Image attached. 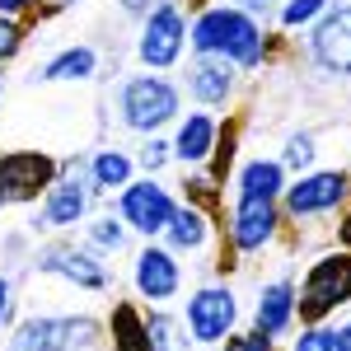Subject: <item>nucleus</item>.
Returning a JSON list of instances; mask_svg holds the SVG:
<instances>
[{
  "mask_svg": "<svg viewBox=\"0 0 351 351\" xmlns=\"http://www.w3.org/2000/svg\"><path fill=\"white\" fill-rule=\"evenodd\" d=\"M188 43L197 56H225L234 71H258L267 56V33L253 14H243L239 5H211L197 14L188 28Z\"/></svg>",
  "mask_w": 351,
  "mask_h": 351,
  "instance_id": "1",
  "label": "nucleus"
},
{
  "mask_svg": "<svg viewBox=\"0 0 351 351\" xmlns=\"http://www.w3.org/2000/svg\"><path fill=\"white\" fill-rule=\"evenodd\" d=\"M342 304H351V248L314 258L295 291V314L304 324H324Z\"/></svg>",
  "mask_w": 351,
  "mask_h": 351,
  "instance_id": "2",
  "label": "nucleus"
},
{
  "mask_svg": "<svg viewBox=\"0 0 351 351\" xmlns=\"http://www.w3.org/2000/svg\"><path fill=\"white\" fill-rule=\"evenodd\" d=\"M178 89L164 80V75H132V80L117 89V112H122V127H132L141 136H155L160 127H169L178 117Z\"/></svg>",
  "mask_w": 351,
  "mask_h": 351,
  "instance_id": "3",
  "label": "nucleus"
},
{
  "mask_svg": "<svg viewBox=\"0 0 351 351\" xmlns=\"http://www.w3.org/2000/svg\"><path fill=\"white\" fill-rule=\"evenodd\" d=\"M80 347H99V324L80 314H43V319H24L19 332L10 337V351H80Z\"/></svg>",
  "mask_w": 351,
  "mask_h": 351,
  "instance_id": "4",
  "label": "nucleus"
},
{
  "mask_svg": "<svg viewBox=\"0 0 351 351\" xmlns=\"http://www.w3.org/2000/svg\"><path fill=\"white\" fill-rule=\"evenodd\" d=\"M188 47V19L178 10V0H155L145 10V24H141V43L136 52L150 71H169Z\"/></svg>",
  "mask_w": 351,
  "mask_h": 351,
  "instance_id": "5",
  "label": "nucleus"
},
{
  "mask_svg": "<svg viewBox=\"0 0 351 351\" xmlns=\"http://www.w3.org/2000/svg\"><path fill=\"white\" fill-rule=\"evenodd\" d=\"M239 324V304H234V291L230 286H202L197 295L188 300L183 309V332L202 347H216L225 342Z\"/></svg>",
  "mask_w": 351,
  "mask_h": 351,
  "instance_id": "6",
  "label": "nucleus"
},
{
  "mask_svg": "<svg viewBox=\"0 0 351 351\" xmlns=\"http://www.w3.org/2000/svg\"><path fill=\"white\" fill-rule=\"evenodd\" d=\"M178 211V202H173V192L160 188L155 178H132L127 188L117 192V216L127 220V230L136 234H145V239H155L169 230V220Z\"/></svg>",
  "mask_w": 351,
  "mask_h": 351,
  "instance_id": "7",
  "label": "nucleus"
},
{
  "mask_svg": "<svg viewBox=\"0 0 351 351\" xmlns=\"http://www.w3.org/2000/svg\"><path fill=\"white\" fill-rule=\"evenodd\" d=\"M61 164L47 155V150H10L0 155V192L5 202H33L56 183Z\"/></svg>",
  "mask_w": 351,
  "mask_h": 351,
  "instance_id": "8",
  "label": "nucleus"
},
{
  "mask_svg": "<svg viewBox=\"0 0 351 351\" xmlns=\"http://www.w3.org/2000/svg\"><path fill=\"white\" fill-rule=\"evenodd\" d=\"M309 56L314 66L328 71V75H351V5H328L314 24V38H309Z\"/></svg>",
  "mask_w": 351,
  "mask_h": 351,
  "instance_id": "9",
  "label": "nucleus"
},
{
  "mask_svg": "<svg viewBox=\"0 0 351 351\" xmlns=\"http://www.w3.org/2000/svg\"><path fill=\"white\" fill-rule=\"evenodd\" d=\"M286 197V211L295 220H314V216H328L347 202V173L337 169H319V173H304L300 183L281 192Z\"/></svg>",
  "mask_w": 351,
  "mask_h": 351,
  "instance_id": "10",
  "label": "nucleus"
},
{
  "mask_svg": "<svg viewBox=\"0 0 351 351\" xmlns=\"http://www.w3.org/2000/svg\"><path fill=\"white\" fill-rule=\"evenodd\" d=\"M84 169L75 173H56V183L43 192V206H38V220H33V230H71V225H80L84 211H89V183L80 178Z\"/></svg>",
  "mask_w": 351,
  "mask_h": 351,
  "instance_id": "11",
  "label": "nucleus"
},
{
  "mask_svg": "<svg viewBox=\"0 0 351 351\" xmlns=\"http://www.w3.org/2000/svg\"><path fill=\"white\" fill-rule=\"evenodd\" d=\"M132 281H136V295H141V300L164 304V300L178 295V286H183V263H178V253H173V248L145 243V248L136 253Z\"/></svg>",
  "mask_w": 351,
  "mask_h": 351,
  "instance_id": "12",
  "label": "nucleus"
},
{
  "mask_svg": "<svg viewBox=\"0 0 351 351\" xmlns=\"http://www.w3.org/2000/svg\"><path fill=\"white\" fill-rule=\"evenodd\" d=\"M33 267L47 276H66L80 291H108V267L89 253V248H71V243H52L33 258Z\"/></svg>",
  "mask_w": 351,
  "mask_h": 351,
  "instance_id": "13",
  "label": "nucleus"
},
{
  "mask_svg": "<svg viewBox=\"0 0 351 351\" xmlns=\"http://www.w3.org/2000/svg\"><path fill=\"white\" fill-rule=\"evenodd\" d=\"M281 211L271 197H234V216H230V243L239 253H258L263 243L276 239Z\"/></svg>",
  "mask_w": 351,
  "mask_h": 351,
  "instance_id": "14",
  "label": "nucleus"
},
{
  "mask_svg": "<svg viewBox=\"0 0 351 351\" xmlns=\"http://www.w3.org/2000/svg\"><path fill=\"white\" fill-rule=\"evenodd\" d=\"M234 80H239V71H234L225 56H192V66H188V94L197 99V104H206V108L225 104V99L234 94Z\"/></svg>",
  "mask_w": 351,
  "mask_h": 351,
  "instance_id": "15",
  "label": "nucleus"
},
{
  "mask_svg": "<svg viewBox=\"0 0 351 351\" xmlns=\"http://www.w3.org/2000/svg\"><path fill=\"white\" fill-rule=\"evenodd\" d=\"M216 141H220V122L211 112H188L178 122V136H173V160L183 164H206L216 155Z\"/></svg>",
  "mask_w": 351,
  "mask_h": 351,
  "instance_id": "16",
  "label": "nucleus"
},
{
  "mask_svg": "<svg viewBox=\"0 0 351 351\" xmlns=\"http://www.w3.org/2000/svg\"><path fill=\"white\" fill-rule=\"evenodd\" d=\"M291 324H295V286L291 281L263 286L258 291V304H253V328L267 332V337H281Z\"/></svg>",
  "mask_w": 351,
  "mask_h": 351,
  "instance_id": "17",
  "label": "nucleus"
},
{
  "mask_svg": "<svg viewBox=\"0 0 351 351\" xmlns=\"http://www.w3.org/2000/svg\"><path fill=\"white\" fill-rule=\"evenodd\" d=\"M94 71H99V52L80 43V47H61V52H56L43 71H33V80H52V84L75 80V84H80V80H89Z\"/></svg>",
  "mask_w": 351,
  "mask_h": 351,
  "instance_id": "18",
  "label": "nucleus"
},
{
  "mask_svg": "<svg viewBox=\"0 0 351 351\" xmlns=\"http://www.w3.org/2000/svg\"><path fill=\"white\" fill-rule=\"evenodd\" d=\"M164 234H169V248L173 253H197V248H206V239H211V220H206L202 206H178Z\"/></svg>",
  "mask_w": 351,
  "mask_h": 351,
  "instance_id": "19",
  "label": "nucleus"
},
{
  "mask_svg": "<svg viewBox=\"0 0 351 351\" xmlns=\"http://www.w3.org/2000/svg\"><path fill=\"white\" fill-rule=\"evenodd\" d=\"M234 188H239V197H271L276 202L286 192V169H281V160H248L234 178Z\"/></svg>",
  "mask_w": 351,
  "mask_h": 351,
  "instance_id": "20",
  "label": "nucleus"
},
{
  "mask_svg": "<svg viewBox=\"0 0 351 351\" xmlns=\"http://www.w3.org/2000/svg\"><path fill=\"white\" fill-rule=\"evenodd\" d=\"M132 155L127 150H117V145H108V150H99L94 160H89V188L94 192H122L127 183H132Z\"/></svg>",
  "mask_w": 351,
  "mask_h": 351,
  "instance_id": "21",
  "label": "nucleus"
},
{
  "mask_svg": "<svg viewBox=\"0 0 351 351\" xmlns=\"http://www.w3.org/2000/svg\"><path fill=\"white\" fill-rule=\"evenodd\" d=\"M108 332H112V351H150V324L141 319L136 304H112V319H108Z\"/></svg>",
  "mask_w": 351,
  "mask_h": 351,
  "instance_id": "22",
  "label": "nucleus"
},
{
  "mask_svg": "<svg viewBox=\"0 0 351 351\" xmlns=\"http://www.w3.org/2000/svg\"><path fill=\"white\" fill-rule=\"evenodd\" d=\"M89 243L104 248V253H117V248L127 243V220L122 216H99L89 225Z\"/></svg>",
  "mask_w": 351,
  "mask_h": 351,
  "instance_id": "23",
  "label": "nucleus"
},
{
  "mask_svg": "<svg viewBox=\"0 0 351 351\" xmlns=\"http://www.w3.org/2000/svg\"><path fill=\"white\" fill-rule=\"evenodd\" d=\"M314 155H319V150H314V136L309 132H295L291 136V141H286V150H281V169H309V164H314Z\"/></svg>",
  "mask_w": 351,
  "mask_h": 351,
  "instance_id": "24",
  "label": "nucleus"
},
{
  "mask_svg": "<svg viewBox=\"0 0 351 351\" xmlns=\"http://www.w3.org/2000/svg\"><path fill=\"white\" fill-rule=\"evenodd\" d=\"M328 5H332V0H286V5H281V24L286 28H304V24H314Z\"/></svg>",
  "mask_w": 351,
  "mask_h": 351,
  "instance_id": "25",
  "label": "nucleus"
},
{
  "mask_svg": "<svg viewBox=\"0 0 351 351\" xmlns=\"http://www.w3.org/2000/svg\"><path fill=\"white\" fill-rule=\"evenodd\" d=\"M169 160H173V145H169V141H155V136H150V141L141 145V169H145V173H160Z\"/></svg>",
  "mask_w": 351,
  "mask_h": 351,
  "instance_id": "26",
  "label": "nucleus"
},
{
  "mask_svg": "<svg viewBox=\"0 0 351 351\" xmlns=\"http://www.w3.org/2000/svg\"><path fill=\"white\" fill-rule=\"evenodd\" d=\"M291 351H332V328L309 324V328L295 337V342H291Z\"/></svg>",
  "mask_w": 351,
  "mask_h": 351,
  "instance_id": "27",
  "label": "nucleus"
},
{
  "mask_svg": "<svg viewBox=\"0 0 351 351\" xmlns=\"http://www.w3.org/2000/svg\"><path fill=\"white\" fill-rule=\"evenodd\" d=\"M225 351H271V337L258 332V328L253 332H230L225 337Z\"/></svg>",
  "mask_w": 351,
  "mask_h": 351,
  "instance_id": "28",
  "label": "nucleus"
},
{
  "mask_svg": "<svg viewBox=\"0 0 351 351\" xmlns=\"http://www.w3.org/2000/svg\"><path fill=\"white\" fill-rule=\"evenodd\" d=\"M19 43H24V28L0 14V61H10V56L19 52Z\"/></svg>",
  "mask_w": 351,
  "mask_h": 351,
  "instance_id": "29",
  "label": "nucleus"
},
{
  "mask_svg": "<svg viewBox=\"0 0 351 351\" xmlns=\"http://www.w3.org/2000/svg\"><path fill=\"white\" fill-rule=\"evenodd\" d=\"M38 0H0V14L5 19H14V14H24V10H33Z\"/></svg>",
  "mask_w": 351,
  "mask_h": 351,
  "instance_id": "30",
  "label": "nucleus"
},
{
  "mask_svg": "<svg viewBox=\"0 0 351 351\" xmlns=\"http://www.w3.org/2000/svg\"><path fill=\"white\" fill-rule=\"evenodd\" d=\"M332 351H351V324L332 328Z\"/></svg>",
  "mask_w": 351,
  "mask_h": 351,
  "instance_id": "31",
  "label": "nucleus"
},
{
  "mask_svg": "<svg viewBox=\"0 0 351 351\" xmlns=\"http://www.w3.org/2000/svg\"><path fill=\"white\" fill-rule=\"evenodd\" d=\"M10 324V281L0 276V328Z\"/></svg>",
  "mask_w": 351,
  "mask_h": 351,
  "instance_id": "32",
  "label": "nucleus"
},
{
  "mask_svg": "<svg viewBox=\"0 0 351 351\" xmlns=\"http://www.w3.org/2000/svg\"><path fill=\"white\" fill-rule=\"evenodd\" d=\"M337 239H342V248H351V206H347V216H342V225H337Z\"/></svg>",
  "mask_w": 351,
  "mask_h": 351,
  "instance_id": "33",
  "label": "nucleus"
},
{
  "mask_svg": "<svg viewBox=\"0 0 351 351\" xmlns=\"http://www.w3.org/2000/svg\"><path fill=\"white\" fill-rule=\"evenodd\" d=\"M117 5H122L127 14H145V10H150V0H117Z\"/></svg>",
  "mask_w": 351,
  "mask_h": 351,
  "instance_id": "34",
  "label": "nucleus"
},
{
  "mask_svg": "<svg viewBox=\"0 0 351 351\" xmlns=\"http://www.w3.org/2000/svg\"><path fill=\"white\" fill-rule=\"evenodd\" d=\"M5 206H10V202H5V192H0V211H5Z\"/></svg>",
  "mask_w": 351,
  "mask_h": 351,
  "instance_id": "35",
  "label": "nucleus"
},
{
  "mask_svg": "<svg viewBox=\"0 0 351 351\" xmlns=\"http://www.w3.org/2000/svg\"><path fill=\"white\" fill-rule=\"evenodd\" d=\"M56 5H75V0H56Z\"/></svg>",
  "mask_w": 351,
  "mask_h": 351,
  "instance_id": "36",
  "label": "nucleus"
},
{
  "mask_svg": "<svg viewBox=\"0 0 351 351\" xmlns=\"http://www.w3.org/2000/svg\"><path fill=\"white\" fill-rule=\"evenodd\" d=\"M0 94H5V75H0Z\"/></svg>",
  "mask_w": 351,
  "mask_h": 351,
  "instance_id": "37",
  "label": "nucleus"
},
{
  "mask_svg": "<svg viewBox=\"0 0 351 351\" xmlns=\"http://www.w3.org/2000/svg\"><path fill=\"white\" fill-rule=\"evenodd\" d=\"M80 351H94V347H80Z\"/></svg>",
  "mask_w": 351,
  "mask_h": 351,
  "instance_id": "38",
  "label": "nucleus"
}]
</instances>
